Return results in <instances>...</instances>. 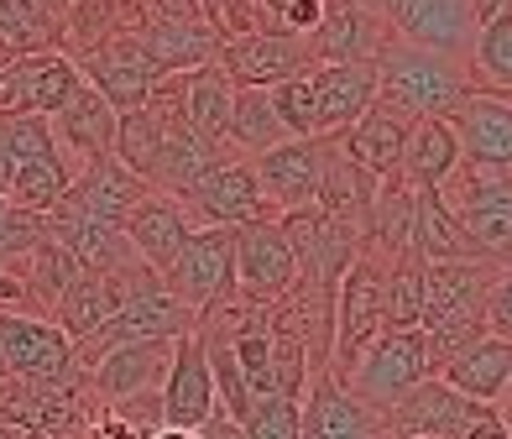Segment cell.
<instances>
[{"mask_svg": "<svg viewBox=\"0 0 512 439\" xmlns=\"http://www.w3.org/2000/svg\"><path fill=\"white\" fill-rule=\"evenodd\" d=\"M460 168V142L450 121H439V115H429V121H413L408 131V147H403V183H413V189H445V178Z\"/></svg>", "mask_w": 512, "mask_h": 439, "instance_id": "cell-26", "label": "cell"}, {"mask_svg": "<svg viewBox=\"0 0 512 439\" xmlns=\"http://www.w3.org/2000/svg\"><path fill=\"white\" fill-rule=\"evenodd\" d=\"M147 194V183L136 178L131 168H121L115 157H95V163H84L68 183V204H79L84 215L95 220H110V225H126V215L136 210V199Z\"/></svg>", "mask_w": 512, "mask_h": 439, "instance_id": "cell-24", "label": "cell"}, {"mask_svg": "<svg viewBox=\"0 0 512 439\" xmlns=\"http://www.w3.org/2000/svg\"><path fill=\"white\" fill-rule=\"evenodd\" d=\"M298 403L304 398H283V392H272V398H256L241 434L246 439H298Z\"/></svg>", "mask_w": 512, "mask_h": 439, "instance_id": "cell-41", "label": "cell"}, {"mask_svg": "<svg viewBox=\"0 0 512 439\" xmlns=\"http://www.w3.org/2000/svg\"><path fill=\"white\" fill-rule=\"evenodd\" d=\"M382 309H387V330L418 325V309H424V257L418 251L382 262Z\"/></svg>", "mask_w": 512, "mask_h": 439, "instance_id": "cell-36", "label": "cell"}, {"mask_svg": "<svg viewBox=\"0 0 512 439\" xmlns=\"http://www.w3.org/2000/svg\"><path fill=\"white\" fill-rule=\"evenodd\" d=\"M147 439H204L199 429H168V424H162V429H152Z\"/></svg>", "mask_w": 512, "mask_h": 439, "instance_id": "cell-51", "label": "cell"}, {"mask_svg": "<svg viewBox=\"0 0 512 439\" xmlns=\"http://www.w3.org/2000/svg\"><path fill=\"white\" fill-rule=\"evenodd\" d=\"M0 366L27 387H68L79 377V351L53 319L0 309Z\"/></svg>", "mask_w": 512, "mask_h": 439, "instance_id": "cell-5", "label": "cell"}, {"mask_svg": "<svg viewBox=\"0 0 512 439\" xmlns=\"http://www.w3.org/2000/svg\"><path fill=\"white\" fill-rule=\"evenodd\" d=\"M486 335L512 340V262H502V267H497L492 293H486Z\"/></svg>", "mask_w": 512, "mask_h": 439, "instance_id": "cell-43", "label": "cell"}, {"mask_svg": "<svg viewBox=\"0 0 512 439\" xmlns=\"http://www.w3.org/2000/svg\"><path fill=\"white\" fill-rule=\"evenodd\" d=\"M450 131H455L465 163L512 173V95L471 89V95L450 110Z\"/></svg>", "mask_w": 512, "mask_h": 439, "instance_id": "cell-15", "label": "cell"}, {"mask_svg": "<svg viewBox=\"0 0 512 439\" xmlns=\"http://www.w3.org/2000/svg\"><path fill=\"white\" fill-rule=\"evenodd\" d=\"M272 105H277V115H283L288 136H324L319 131V105H314L309 74L304 79H288V84H272Z\"/></svg>", "mask_w": 512, "mask_h": 439, "instance_id": "cell-42", "label": "cell"}, {"mask_svg": "<svg viewBox=\"0 0 512 439\" xmlns=\"http://www.w3.org/2000/svg\"><path fill=\"white\" fill-rule=\"evenodd\" d=\"M0 84H6V63H0Z\"/></svg>", "mask_w": 512, "mask_h": 439, "instance_id": "cell-54", "label": "cell"}, {"mask_svg": "<svg viewBox=\"0 0 512 439\" xmlns=\"http://www.w3.org/2000/svg\"><path fill=\"white\" fill-rule=\"evenodd\" d=\"M392 21H398L403 42H418V48H434V53L471 63V42H476L471 0H398Z\"/></svg>", "mask_w": 512, "mask_h": 439, "instance_id": "cell-19", "label": "cell"}, {"mask_svg": "<svg viewBox=\"0 0 512 439\" xmlns=\"http://www.w3.org/2000/svg\"><path fill=\"white\" fill-rule=\"evenodd\" d=\"M162 126L157 115L142 105V110H126L121 121H115V147H110V157L121 168H131L142 183H152V168H157V152H162Z\"/></svg>", "mask_w": 512, "mask_h": 439, "instance_id": "cell-37", "label": "cell"}, {"mask_svg": "<svg viewBox=\"0 0 512 439\" xmlns=\"http://www.w3.org/2000/svg\"><path fill=\"white\" fill-rule=\"evenodd\" d=\"M225 142H236L241 152H267L277 142H293L283 115L272 105V89H251V84H236V105H230V136Z\"/></svg>", "mask_w": 512, "mask_h": 439, "instance_id": "cell-33", "label": "cell"}, {"mask_svg": "<svg viewBox=\"0 0 512 439\" xmlns=\"http://www.w3.org/2000/svg\"><path fill=\"white\" fill-rule=\"evenodd\" d=\"M157 398H162V424L168 429H204L220 413L215 377H209V356H204V335L199 330L173 340V361H168V377H162Z\"/></svg>", "mask_w": 512, "mask_h": 439, "instance_id": "cell-12", "label": "cell"}, {"mask_svg": "<svg viewBox=\"0 0 512 439\" xmlns=\"http://www.w3.org/2000/svg\"><path fill=\"white\" fill-rule=\"evenodd\" d=\"M424 377H439V366H434V351H429V335L418 325H408V330H382L351 361V372H345L340 382L351 387L361 403L392 408L408 387H418Z\"/></svg>", "mask_w": 512, "mask_h": 439, "instance_id": "cell-3", "label": "cell"}, {"mask_svg": "<svg viewBox=\"0 0 512 439\" xmlns=\"http://www.w3.org/2000/svg\"><path fill=\"white\" fill-rule=\"evenodd\" d=\"M324 21V0H293V6L283 11V21H277V32H293V37H314Z\"/></svg>", "mask_w": 512, "mask_h": 439, "instance_id": "cell-45", "label": "cell"}, {"mask_svg": "<svg viewBox=\"0 0 512 439\" xmlns=\"http://www.w3.org/2000/svg\"><path fill=\"white\" fill-rule=\"evenodd\" d=\"M309 89H314V105H319V131L335 136L382 95V79H377V63L371 58L366 63H314Z\"/></svg>", "mask_w": 512, "mask_h": 439, "instance_id": "cell-22", "label": "cell"}, {"mask_svg": "<svg viewBox=\"0 0 512 439\" xmlns=\"http://www.w3.org/2000/svg\"><path fill=\"white\" fill-rule=\"evenodd\" d=\"M142 48L152 53V63L162 68V74H189V68L215 63L220 42L204 27H194V21H157V27L142 37Z\"/></svg>", "mask_w": 512, "mask_h": 439, "instance_id": "cell-34", "label": "cell"}, {"mask_svg": "<svg viewBox=\"0 0 512 439\" xmlns=\"http://www.w3.org/2000/svg\"><path fill=\"white\" fill-rule=\"evenodd\" d=\"M377 79H382V100L403 105L413 121H450V110L471 95V68L450 53H434V48H418V42L392 37L382 58H377Z\"/></svg>", "mask_w": 512, "mask_h": 439, "instance_id": "cell-2", "label": "cell"}, {"mask_svg": "<svg viewBox=\"0 0 512 439\" xmlns=\"http://www.w3.org/2000/svg\"><path fill=\"white\" fill-rule=\"evenodd\" d=\"M439 199L450 204V215H476V210H492V204H507L512 199V173L502 168H481V163H465L445 178V189H439Z\"/></svg>", "mask_w": 512, "mask_h": 439, "instance_id": "cell-35", "label": "cell"}, {"mask_svg": "<svg viewBox=\"0 0 512 439\" xmlns=\"http://www.w3.org/2000/svg\"><path fill=\"white\" fill-rule=\"evenodd\" d=\"M215 68L230 84H251V89H272V84H288V79H304L314 68L309 53V37H293V32H236L215 48Z\"/></svg>", "mask_w": 512, "mask_h": 439, "instance_id": "cell-9", "label": "cell"}, {"mask_svg": "<svg viewBox=\"0 0 512 439\" xmlns=\"http://www.w3.org/2000/svg\"><path fill=\"white\" fill-rule=\"evenodd\" d=\"M413 251L424 262H481L465 225L450 215V204L434 189H418V215H413Z\"/></svg>", "mask_w": 512, "mask_h": 439, "instance_id": "cell-30", "label": "cell"}, {"mask_svg": "<svg viewBox=\"0 0 512 439\" xmlns=\"http://www.w3.org/2000/svg\"><path fill=\"white\" fill-rule=\"evenodd\" d=\"M79 272H84L79 257H74V251H68L63 241H53V236H42V241L27 251V262L16 267L21 288H27V304L42 309V319H53L58 298L74 288V277H79Z\"/></svg>", "mask_w": 512, "mask_h": 439, "instance_id": "cell-29", "label": "cell"}, {"mask_svg": "<svg viewBox=\"0 0 512 439\" xmlns=\"http://www.w3.org/2000/svg\"><path fill=\"white\" fill-rule=\"evenodd\" d=\"M84 439H142V434H136V429L121 419V413H115V408H105L100 419L89 424V434H84Z\"/></svg>", "mask_w": 512, "mask_h": 439, "instance_id": "cell-46", "label": "cell"}, {"mask_svg": "<svg viewBox=\"0 0 512 439\" xmlns=\"http://www.w3.org/2000/svg\"><path fill=\"white\" fill-rule=\"evenodd\" d=\"M0 131H6L16 163H32V157H58L63 152V142H58V131H53L48 115H6Z\"/></svg>", "mask_w": 512, "mask_h": 439, "instance_id": "cell-40", "label": "cell"}, {"mask_svg": "<svg viewBox=\"0 0 512 439\" xmlns=\"http://www.w3.org/2000/svg\"><path fill=\"white\" fill-rule=\"evenodd\" d=\"M450 439H512V434L502 424L497 403H471V408H465V419L450 429Z\"/></svg>", "mask_w": 512, "mask_h": 439, "instance_id": "cell-44", "label": "cell"}, {"mask_svg": "<svg viewBox=\"0 0 512 439\" xmlns=\"http://www.w3.org/2000/svg\"><path fill=\"white\" fill-rule=\"evenodd\" d=\"M11 173H16V157H11V142H6V131H0V194L11 189Z\"/></svg>", "mask_w": 512, "mask_h": 439, "instance_id": "cell-49", "label": "cell"}, {"mask_svg": "<svg viewBox=\"0 0 512 439\" xmlns=\"http://www.w3.org/2000/svg\"><path fill=\"white\" fill-rule=\"evenodd\" d=\"M502 424H507V434H512V398H502Z\"/></svg>", "mask_w": 512, "mask_h": 439, "instance_id": "cell-53", "label": "cell"}, {"mask_svg": "<svg viewBox=\"0 0 512 439\" xmlns=\"http://www.w3.org/2000/svg\"><path fill=\"white\" fill-rule=\"evenodd\" d=\"M42 27H48L42 0H0V48L6 53H42Z\"/></svg>", "mask_w": 512, "mask_h": 439, "instance_id": "cell-39", "label": "cell"}, {"mask_svg": "<svg viewBox=\"0 0 512 439\" xmlns=\"http://www.w3.org/2000/svg\"><path fill=\"white\" fill-rule=\"evenodd\" d=\"M84 84L79 63L63 53H27L6 63V84H0V110L6 115H53L68 105V95Z\"/></svg>", "mask_w": 512, "mask_h": 439, "instance_id": "cell-13", "label": "cell"}, {"mask_svg": "<svg viewBox=\"0 0 512 439\" xmlns=\"http://www.w3.org/2000/svg\"><path fill=\"white\" fill-rule=\"evenodd\" d=\"M439 377L471 403H502L507 387H512V340L481 330L476 340L455 345V351L439 361Z\"/></svg>", "mask_w": 512, "mask_h": 439, "instance_id": "cell-20", "label": "cell"}, {"mask_svg": "<svg viewBox=\"0 0 512 439\" xmlns=\"http://www.w3.org/2000/svg\"><path fill=\"white\" fill-rule=\"evenodd\" d=\"M215 163H220V147H209L194 126H168L162 131V152H157V168H152L147 189L178 199V194H189Z\"/></svg>", "mask_w": 512, "mask_h": 439, "instance_id": "cell-27", "label": "cell"}, {"mask_svg": "<svg viewBox=\"0 0 512 439\" xmlns=\"http://www.w3.org/2000/svg\"><path fill=\"white\" fill-rule=\"evenodd\" d=\"M42 236H48V220L16 210V204L0 194V272H16Z\"/></svg>", "mask_w": 512, "mask_h": 439, "instance_id": "cell-38", "label": "cell"}, {"mask_svg": "<svg viewBox=\"0 0 512 439\" xmlns=\"http://www.w3.org/2000/svg\"><path fill=\"white\" fill-rule=\"evenodd\" d=\"M168 361H173V340H126V345H110L105 356L89 361L84 377L105 403H126L136 392L162 387Z\"/></svg>", "mask_w": 512, "mask_h": 439, "instance_id": "cell-17", "label": "cell"}, {"mask_svg": "<svg viewBox=\"0 0 512 439\" xmlns=\"http://www.w3.org/2000/svg\"><path fill=\"white\" fill-rule=\"evenodd\" d=\"M230 105H236V84H230L215 63L189 68V79H183V121H189L209 147H225Z\"/></svg>", "mask_w": 512, "mask_h": 439, "instance_id": "cell-28", "label": "cell"}, {"mask_svg": "<svg viewBox=\"0 0 512 439\" xmlns=\"http://www.w3.org/2000/svg\"><path fill=\"white\" fill-rule=\"evenodd\" d=\"M298 288V262L277 220H256L236 230V298L256 309H277Z\"/></svg>", "mask_w": 512, "mask_h": 439, "instance_id": "cell-11", "label": "cell"}, {"mask_svg": "<svg viewBox=\"0 0 512 439\" xmlns=\"http://www.w3.org/2000/svg\"><path fill=\"white\" fill-rule=\"evenodd\" d=\"M335 147H340V131L335 136H293V142H277V147L251 157V173H256V183H262V194L277 215L319 204L324 168H330Z\"/></svg>", "mask_w": 512, "mask_h": 439, "instance_id": "cell-6", "label": "cell"}, {"mask_svg": "<svg viewBox=\"0 0 512 439\" xmlns=\"http://www.w3.org/2000/svg\"><path fill=\"white\" fill-rule=\"evenodd\" d=\"M126 241H131V251H136V262H147L157 277H168V267L178 262V251H183V241H189V215H183V204L178 199H168V194H142L136 199V210L126 215Z\"/></svg>", "mask_w": 512, "mask_h": 439, "instance_id": "cell-21", "label": "cell"}, {"mask_svg": "<svg viewBox=\"0 0 512 439\" xmlns=\"http://www.w3.org/2000/svg\"><path fill=\"white\" fill-rule=\"evenodd\" d=\"M189 314H209L215 304H225L230 293H236V230H220V225H194L189 241H183L178 262L168 267L162 277Z\"/></svg>", "mask_w": 512, "mask_h": 439, "instance_id": "cell-7", "label": "cell"}, {"mask_svg": "<svg viewBox=\"0 0 512 439\" xmlns=\"http://www.w3.org/2000/svg\"><path fill=\"white\" fill-rule=\"evenodd\" d=\"M115 105L100 95L95 84H79L74 95H68V105L53 115V131H58V142L63 152H74L79 163H95V157H110L115 147Z\"/></svg>", "mask_w": 512, "mask_h": 439, "instance_id": "cell-25", "label": "cell"}, {"mask_svg": "<svg viewBox=\"0 0 512 439\" xmlns=\"http://www.w3.org/2000/svg\"><path fill=\"white\" fill-rule=\"evenodd\" d=\"M84 84H95L100 95L115 105V115H126V110H142L147 95H152V84L162 79V68L152 63V53L142 48V42H105V48H95L84 58Z\"/></svg>", "mask_w": 512, "mask_h": 439, "instance_id": "cell-18", "label": "cell"}, {"mask_svg": "<svg viewBox=\"0 0 512 439\" xmlns=\"http://www.w3.org/2000/svg\"><path fill=\"white\" fill-rule=\"evenodd\" d=\"M74 163H68V152L58 157H32V163H16L11 173V189L6 199L16 204V210H27V215H53L63 194H68V183H74Z\"/></svg>", "mask_w": 512, "mask_h": 439, "instance_id": "cell-31", "label": "cell"}, {"mask_svg": "<svg viewBox=\"0 0 512 439\" xmlns=\"http://www.w3.org/2000/svg\"><path fill=\"white\" fill-rule=\"evenodd\" d=\"M465 408H471V398H460L445 377H424L387 408V424L398 439H450V429L465 419Z\"/></svg>", "mask_w": 512, "mask_h": 439, "instance_id": "cell-23", "label": "cell"}, {"mask_svg": "<svg viewBox=\"0 0 512 439\" xmlns=\"http://www.w3.org/2000/svg\"><path fill=\"white\" fill-rule=\"evenodd\" d=\"M199 434H204V439H246L241 424H236V419H225V413H215V419H209Z\"/></svg>", "mask_w": 512, "mask_h": 439, "instance_id": "cell-48", "label": "cell"}, {"mask_svg": "<svg viewBox=\"0 0 512 439\" xmlns=\"http://www.w3.org/2000/svg\"><path fill=\"white\" fill-rule=\"evenodd\" d=\"M0 309H32L27 304V288H21L16 272H0Z\"/></svg>", "mask_w": 512, "mask_h": 439, "instance_id": "cell-47", "label": "cell"}, {"mask_svg": "<svg viewBox=\"0 0 512 439\" xmlns=\"http://www.w3.org/2000/svg\"><path fill=\"white\" fill-rule=\"evenodd\" d=\"M387 42L392 32L371 11V0H324V21L309 37V53L314 63H377Z\"/></svg>", "mask_w": 512, "mask_h": 439, "instance_id": "cell-16", "label": "cell"}, {"mask_svg": "<svg viewBox=\"0 0 512 439\" xmlns=\"http://www.w3.org/2000/svg\"><path fill=\"white\" fill-rule=\"evenodd\" d=\"M189 225H220V230H241L256 220H277V210L267 204L262 183L251 173V157H220L189 194H178Z\"/></svg>", "mask_w": 512, "mask_h": 439, "instance_id": "cell-8", "label": "cell"}, {"mask_svg": "<svg viewBox=\"0 0 512 439\" xmlns=\"http://www.w3.org/2000/svg\"><path fill=\"white\" fill-rule=\"evenodd\" d=\"M288 6H293V0H262V16H267V21H283Z\"/></svg>", "mask_w": 512, "mask_h": 439, "instance_id": "cell-52", "label": "cell"}, {"mask_svg": "<svg viewBox=\"0 0 512 439\" xmlns=\"http://www.w3.org/2000/svg\"><path fill=\"white\" fill-rule=\"evenodd\" d=\"M408 131H413V115L392 100H371L351 126L340 131V147L356 168H366L377 183L398 178L403 173V147H408Z\"/></svg>", "mask_w": 512, "mask_h": 439, "instance_id": "cell-14", "label": "cell"}, {"mask_svg": "<svg viewBox=\"0 0 512 439\" xmlns=\"http://www.w3.org/2000/svg\"><path fill=\"white\" fill-rule=\"evenodd\" d=\"M382 330H387V309H382V257H377V251H361V257L340 272L335 298H330V372L345 377V372H351V361H356Z\"/></svg>", "mask_w": 512, "mask_h": 439, "instance_id": "cell-4", "label": "cell"}, {"mask_svg": "<svg viewBox=\"0 0 512 439\" xmlns=\"http://www.w3.org/2000/svg\"><path fill=\"white\" fill-rule=\"evenodd\" d=\"M471 84L476 89H492V95H512V0L486 16L476 27V42H471Z\"/></svg>", "mask_w": 512, "mask_h": 439, "instance_id": "cell-32", "label": "cell"}, {"mask_svg": "<svg viewBox=\"0 0 512 439\" xmlns=\"http://www.w3.org/2000/svg\"><path fill=\"white\" fill-rule=\"evenodd\" d=\"M298 439H398L387 424V408L361 403L330 366L309 372L304 403H298Z\"/></svg>", "mask_w": 512, "mask_h": 439, "instance_id": "cell-10", "label": "cell"}, {"mask_svg": "<svg viewBox=\"0 0 512 439\" xmlns=\"http://www.w3.org/2000/svg\"><path fill=\"white\" fill-rule=\"evenodd\" d=\"M507 398H512V387H507Z\"/></svg>", "mask_w": 512, "mask_h": 439, "instance_id": "cell-55", "label": "cell"}, {"mask_svg": "<svg viewBox=\"0 0 512 439\" xmlns=\"http://www.w3.org/2000/svg\"><path fill=\"white\" fill-rule=\"evenodd\" d=\"M502 6H507V0H471V11H476V27H481L486 16H497Z\"/></svg>", "mask_w": 512, "mask_h": 439, "instance_id": "cell-50", "label": "cell"}, {"mask_svg": "<svg viewBox=\"0 0 512 439\" xmlns=\"http://www.w3.org/2000/svg\"><path fill=\"white\" fill-rule=\"evenodd\" d=\"M497 262H424V309L418 330L429 335L434 366L455 345L476 340L486 330V293H492Z\"/></svg>", "mask_w": 512, "mask_h": 439, "instance_id": "cell-1", "label": "cell"}]
</instances>
